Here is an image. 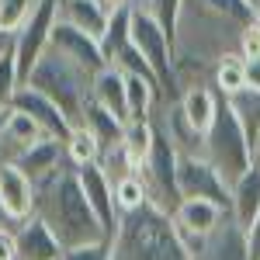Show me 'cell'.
<instances>
[{
  "instance_id": "1",
  "label": "cell",
  "mask_w": 260,
  "mask_h": 260,
  "mask_svg": "<svg viewBox=\"0 0 260 260\" xmlns=\"http://www.w3.org/2000/svg\"><path fill=\"white\" fill-rule=\"evenodd\" d=\"M35 219H42L49 225V233L62 243V250L108 243L90 201L83 194L80 174L70 163L35 184Z\"/></svg>"
},
{
  "instance_id": "2",
  "label": "cell",
  "mask_w": 260,
  "mask_h": 260,
  "mask_svg": "<svg viewBox=\"0 0 260 260\" xmlns=\"http://www.w3.org/2000/svg\"><path fill=\"white\" fill-rule=\"evenodd\" d=\"M250 24H240L236 18L222 14L201 0L180 4L177 31H174V62H201L219 70L222 62L240 59V42Z\"/></svg>"
},
{
  "instance_id": "3",
  "label": "cell",
  "mask_w": 260,
  "mask_h": 260,
  "mask_svg": "<svg viewBox=\"0 0 260 260\" xmlns=\"http://www.w3.org/2000/svg\"><path fill=\"white\" fill-rule=\"evenodd\" d=\"M24 87H35V90L45 94L52 104H59L62 115L73 121V128L83 125L87 108L94 104V73H87L83 66H77L73 59H66L56 49H49V52L42 56V62L35 66L31 80L24 83Z\"/></svg>"
},
{
  "instance_id": "4",
  "label": "cell",
  "mask_w": 260,
  "mask_h": 260,
  "mask_svg": "<svg viewBox=\"0 0 260 260\" xmlns=\"http://www.w3.org/2000/svg\"><path fill=\"white\" fill-rule=\"evenodd\" d=\"M205 160L219 170V177L225 180L229 191H233L236 180H243L253 170V146L246 139V128L240 125L236 111L229 108V101L219 104L215 125L205 136Z\"/></svg>"
},
{
  "instance_id": "5",
  "label": "cell",
  "mask_w": 260,
  "mask_h": 260,
  "mask_svg": "<svg viewBox=\"0 0 260 260\" xmlns=\"http://www.w3.org/2000/svg\"><path fill=\"white\" fill-rule=\"evenodd\" d=\"M132 45L142 52V59L149 62L153 77L160 80V94H163L160 104L180 101L177 80H174V42L146 7H136V14H132Z\"/></svg>"
},
{
  "instance_id": "6",
  "label": "cell",
  "mask_w": 260,
  "mask_h": 260,
  "mask_svg": "<svg viewBox=\"0 0 260 260\" xmlns=\"http://www.w3.org/2000/svg\"><path fill=\"white\" fill-rule=\"evenodd\" d=\"M177 163H180V153L174 149V142L156 128V146H153L149 160L136 170L142 177V184H146V191H149V205L160 208L163 215H170V219H174V212L184 201L180 198V184H177Z\"/></svg>"
},
{
  "instance_id": "7",
  "label": "cell",
  "mask_w": 260,
  "mask_h": 260,
  "mask_svg": "<svg viewBox=\"0 0 260 260\" xmlns=\"http://www.w3.org/2000/svg\"><path fill=\"white\" fill-rule=\"evenodd\" d=\"M56 21H59V0H39L31 21L18 31V39H14V62H18L21 87L31 80L35 66H39L42 56L49 52V42H52Z\"/></svg>"
},
{
  "instance_id": "8",
  "label": "cell",
  "mask_w": 260,
  "mask_h": 260,
  "mask_svg": "<svg viewBox=\"0 0 260 260\" xmlns=\"http://www.w3.org/2000/svg\"><path fill=\"white\" fill-rule=\"evenodd\" d=\"M225 215H229V208H222V205H215V201L184 198L180 208L174 212V229H177L184 250H187V253H198L201 243L225 222Z\"/></svg>"
},
{
  "instance_id": "9",
  "label": "cell",
  "mask_w": 260,
  "mask_h": 260,
  "mask_svg": "<svg viewBox=\"0 0 260 260\" xmlns=\"http://www.w3.org/2000/svg\"><path fill=\"white\" fill-rule=\"evenodd\" d=\"M177 184H180V198H205V201L222 205V208L233 205V191L225 187L219 170L205 160V156H180Z\"/></svg>"
},
{
  "instance_id": "10",
  "label": "cell",
  "mask_w": 260,
  "mask_h": 260,
  "mask_svg": "<svg viewBox=\"0 0 260 260\" xmlns=\"http://www.w3.org/2000/svg\"><path fill=\"white\" fill-rule=\"evenodd\" d=\"M77 174H80L83 194H87V201H90V208H94V215H98V222H101V229H104V240H108V246H111V243L118 240V233H121V222H125L118 201H115V187H111L108 174L101 170V163L83 167V170H77Z\"/></svg>"
},
{
  "instance_id": "11",
  "label": "cell",
  "mask_w": 260,
  "mask_h": 260,
  "mask_svg": "<svg viewBox=\"0 0 260 260\" xmlns=\"http://www.w3.org/2000/svg\"><path fill=\"white\" fill-rule=\"evenodd\" d=\"M0 212L18 225L35 215V184L18 163L0 167Z\"/></svg>"
},
{
  "instance_id": "12",
  "label": "cell",
  "mask_w": 260,
  "mask_h": 260,
  "mask_svg": "<svg viewBox=\"0 0 260 260\" xmlns=\"http://www.w3.org/2000/svg\"><path fill=\"white\" fill-rule=\"evenodd\" d=\"M49 49L62 52L66 59H73L77 66H83V70L94 73V77L108 66L104 49H101L98 39H90L87 31H77V28H70V24H59V21H56V28H52V42H49Z\"/></svg>"
},
{
  "instance_id": "13",
  "label": "cell",
  "mask_w": 260,
  "mask_h": 260,
  "mask_svg": "<svg viewBox=\"0 0 260 260\" xmlns=\"http://www.w3.org/2000/svg\"><path fill=\"white\" fill-rule=\"evenodd\" d=\"M14 108H18V111H24V115H31L49 139L66 142L70 136H73V121L62 115V108H59V104H52L45 94H39L35 87H21L18 98H14Z\"/></svg>"
},
{
  "instance_id": "14",
  "label": "cell",
  "mask_w": 260,
  "mask_h": 260,
  "mask_svg": "<svg viewBox=\"0 0 260 260\" xmlns=\"http://www.w3.org/2000/svg\"><path fill=\"white\" fill-rule=\"evenodd\" d=\"M111 7L104 0H59V24H70L77 31H87L90 39H104L111 24Z\"/></svg>"
},
{
  "instance_id": "15",
  "label": "cell",
  "mask_w": 260,
  "mask_h": 260,
  "mask_svg": "<svg viewBox=\"0 0 260 260\" xmlns=\"http://www.w3.org/2000/svg\"><path fill=\"white\" fill-rule=\"evenodd\" d=\"M191 260H250V250H246V229H243L233 215H225V222L201 243L198 253H191Z\"/></svg>"
},
{
  "instance_id": "16",
  "label": "cell",
  "mask_w": 260,
  "mask_h": 260,
  "mask_svg": "<svg viewBox=\"0 0 260 260\" xmlns=\"http://www.w3.org/2000/svg\"><path fill=\"white\" fill-rule=\"evenodd\" d=\"M14 246H18V260H62L66 250L62 243L49 233V225L42 219H31L21 222L18 233H14Z\"/></svg>"
},
{
  "instance_id": "17",
  "label": "cell",
  "mask_w": 260,
  "mask_h": 260,
  "mask_svg": "<svg viewBox=\"0 0 260 260\" xmlns=\"http://www.w3.org/2000/svg\"><path fill=\"white\" fill-rule=\"evenodd\" d=\"M177 104H180V115L187 118V125H191L198 136H208V128L215 125L222 98L212 87H194V90H184Z\"/></svg>"
},
{
  "instance_id": "18",
  "label": "cell",
  "mask_w": 260,
  "mask_h": 260,
  "mask_svg": "<svg viewBox=\"0 0 260 260\" xmlns=\"http://www.w3.org/2000/svg\"><path fill=\"white\" fill-rule=\"evenodd\" d=\"M94 104L128 125V98H125V73L118 66H104L94 77Z\"/></svg>"
},
{
  "instance_id": "19",
  "label": "cell",
  "mask_w": 260,
  "mask_h": 260,
  "mask_svg": "<svg viewBox=\"0 0 260 260\" xmlns=\"http://www.w3.org/2000/svg\"><path fill=\"white\" fill-rule=\"evenodd\" d=\"M18 167L28 174L31 184H39V180H45L49 174H56V170L66 167V146L56 142V139H42V142H35L28 153H21Z\"/></svg>"
},
{
  "instance_id": "20",
  "label": "cell",
  "mask_w": 260,
  "mask_h": 260,
  "mask_svg": "<svg viewBox=\"0 0 260 260\" xmlns=\"http://www.w3.org/2000/svg\"><path fill=\"white\" fill-rule=\"evenodd\" d=\"M229 215L240 222L243 229H250L260 215V167H253L243 180L233 184V205H229Z\"/></svg>"
},
{
  "instance_id": "21",
  "label": "cell",
  "mask_w": 260,
  "mask_h": 260,
  "mask_svg": "<svg viewBox=\"0 0 260 260\" xmlns=\"http://www.w3.org/2000/svg\"><path fill=\"white\" fill-rule=\"evenodd\" d=\"M132 14H136V4L115 7V14H111V24H108V31H104V39H101V49H104L108 66L132 45Z\"/></svg>"
},
{
  "instance_id": "22",
  "label": "cell",
  "mask_w": 260,
  "mask_h": 260,
  "mask_svg": "<svg viewBox=\"0 0 260 260\" xmlns=\"http://www.w3.org/2000/svg\"><path fill=\"white\" fill-rule=\"evenodd\" d=\"M4 139L18 149V160H21V153H28L35 142L49 139V136L39 128V121L31 118V115H24V111H18V108H11V111L4 115Z\"/></svg>"
},
{
  "instance_id": "23",
  "label": "cell",
  "mask_w": 260,
  "mask_h": 260,
  "mask_svg": "<svg viewBox=\"0 0 260 260\" xmlns=\"http://www.w3.org/2000/svg\"><path fill=\"white\" fill-rule=\"evenodd\" d=\"M62 146H66V163H70L73 170L94 167V163H101V156H104L98 136H94L87 125H77V128H73V136L62 142Z\"/></svg>"
},
{
  "instance_id": "24",
  "label": "cell",
  "mask_w": 260,
  "mask_h": 260,
  "mask_svg": "<svg viewBox=\"0 0 260 260\" xmlns=\"http://www.w3.org/2000/svg\"><path fill=\"white\" fill-rule=\"evenodd\" d=\"M121 146H125V153L132 156L136 170H139L142 163L149 160L153 146H156V125H153V118L128 121V125H125V139H121Z\"/></svg>"
},
{
  "instance_id": "25",
  "label": "cell",
  "mask_w": 260,
  "mask_h": 260,
  "mask_svg": "<svg viewBox=\"0 0 260 260\" xmlns=\"http://www.w3.org/2000/svg\"><path fill=\"white\" fill-rule=\"evenodd\" d=\"M83 125L98 136V142H101V149H104V153H108V149H115V146H121V139H125V121H118L115 115H108L104 108H98V104H90V108H87Z\"/></svg>"
},
{
  "instance_id": "26",
  "label": "cell",
  "mask_w": 260,
  "mask_h": 260,
  "mask_svg": "<svg viewBox=\"0 0 260 260\" xmlns=\"http://www.w3.org/2000/svg\"><path fill=\"white\" fill-rule=\"evenodd\" d=\"M39 0H0V35L18 39V31L31 21Z\"/></svg>"
},
{
  "instance_id": "27",
  "label": "cell",
  "mask_w": 260,
  "mask_h": 260,
  "mask_svg": "<svg viewBox=\"0 0 260 260\" xmlns=\"http://www.w3.org/2000/svg\"><path fill=\"white\" fill-rule=\"evenodd\" d=\"M115 187V201H118L121 215H132V212H139L149 205V191H146V184H142L139 174H128V177H121L118 184H111Z\"/></svg>"
},
{
  "instance_id": "28",
  "label": "cell",
  "mask_w": 260,
  "mask_h": 260,
  "mask_svg": "<svg viewBox=\"0 0 260 260\" xmlns=\"http://www.w3.org/2000/svg\"><path fill=\"white\" fill-rule=\"evenodd\" d=\"M212 90H215L222 101L240 98L243 90H246V73H243V59H229V62H222L219 70H215V83H212Z\"/></svg>"
},
{
  "instance_id": "29",
  "label": "cell",
  "mask_w": 260,
  "mask_h": 260,
  "mask_svg": "<svg viewBox=\"0 0 260 260\" xmlns=\"http://www.w3.org/2000/svg\"><path fill=\"white\" fill-rule=\"evenodd\" d=\"M229 108L236 111V118H240V125L246 128V139H250V146L260 139V94H253V90H243L240 98L229 101Z\"/></svg>"
},
{
  "instance_id": "30",
  "label": "cell",
  "mask_w": 260,
  "mask_h": 260,
  "mask_svg": "<svg viewBox=\"0 0 260 260\" xmlns=\"http://www.w3.org/2000/svg\"><path fill=\"white\" fill-rule=\"evenodd\" d=\"M21 90V77H18V62H14V49L0 59V118L14 108V98Z\"/></svg>"
},
{
  "instance_id": "31",
  "label": "cell",
  "mask_w": 260,
  "mask_h": 260,
  "mask_svg": "<svg viewBox=\"0 0 260 260\" xmlns=\"http://www.w3.org/2000/svg\"><path fill=\"white\" fill-rule=\"evenodd\" d=\"M180 4H184V0H146V4H136V7H146V11L156 18V24L170 35V42H174L177 18H180Z\"/></svg>"
},
{
  "instance_id": "32",
  "label": "cell",
  "mask_w": 260,
  "mask_h": 260,
  "mask_svg": "<svg viewBox=\"0 0 260 260\" xmlns=\"http://www.w3.org/2000/svg\"><path fill=\"white\" fill-rule=\"evenodd\" d=\"M240 59H260V24H250L240 42Z\"/></svg>"
},
{
  "instance_id": "33",
  "label": "cell",
  "mask_w": 260,
  "mask_h": 260,
  "mask_svg": "<svg viewBox=\"0 0 260 260\" xmlns=\"http://www.w3.org/2000/svg\"><path fill=\"white\" fill-rule=\"evenodd\" d=\"M62 260H111V246L94 243V246H80V250H66Z\"/></svg>"
},
{
  "instance_id": "34",
  "label": "cell",
  "mask_w": 260,
  "mask_h": 260,
  "mask_svg": "<svg viewBox=\"0 0 260 260\" xmlns=\"http://www.w3.org/2000/svg\"><path fill=\"white\" fill-rule=\"evenodd\" d=\"M243 73H246V90L260 94V59H246L243 62Z\"/></svg>"
},
{
  "instance_id": "35",
  "label": "cell",
  "mask_w": 260,
  "mask_h": 260,
  "mask_svg": "<svg viewBox=\"0 0 260 260\" xmlns=\"http://www.w3.org/2000/svg\"><path fill=\"white\" fill-rule=\"evenodd\" d=\"M246 250H250V260H260V215H257V222L246 229Z\"/></svg>"
},
{
  "instance_id": "36",
  "label": "cell",
  "mask_w": 260,
  "mask_h": 260,
  "mask_svg": "<svg viewBox=\"0 0 260 260\" xmlns=\"http://www.w3.org/2000/svg\"><path fill=\"white\" fill-rule=\"evenodd\" d=\"M0 260H18V246H14V233H0Z\"/></svg>"
},
{
  "instance_id": "37",
  "label": "cell",
  "mask_w": 260,
  "mask_h": 260,
  "mask_svg": "<svg viewBox=\"0 0 260 260\" xmlns=\"http://www.w3.org/2000/svg\"><path fill=\"white\" fill-rule=\"evenodd\" d=\"M104 4H108V7L115 11V7H125V4H132V0H104Z\"/></svg>"
},
{
  "instance_id": "38",
  "label": "cell",
  "mask_w": 260,
  "mask_h": 260,
  "mask_svg": "<svg viewBox=\"0 0 260 260\" xmlns=\"http://www.w3.org/2000/svg\"><path fill=\"white\" fill-rule=\"evenodd\" d=\"M253 167H260V139L253 142Z\"/></svg>"
},
{
  "instance_id": "39",
  "label": "cell",
  "mask_w": 260,
  "mask_h": 260,
  "mask_svg": "<svg viewBox=\"0 0 260 260\" xmlns=\"http://www.w3.org/2000/svg\"><path fill=\"white\" fill-rule=\"evenodd\" d=\"M257 24H260V0H257Z\"/></svg>"
},
{
  "instance_id": "40",
  "label": "cell",
  "mask_w": 260,
  "mask_h": 260,
  "mask_svg": "<svg viewBox=\"0 0 260 260\" xmlns=\"http://www.w3.org/2000/svg\"><path fill=\"white\" fill-rule=\"evenodd\" d=\"M132 4H146V0H132Z\"/></svg>"
},
{
  "instance_id": "41",
  "label": "cell",
  "mask_w": 260,
  "mask_h": 260,
  "mask_svg": "<svg viewBox=\"0 0 260 260\" xmlns=\"http://www.w3.org/2000/svg\"><path fill=\"white\" fill-rule=\"evenodd\" d=\"M250 4H253V7H257V0H250Z\"/></svg>"
}]
</instances>
